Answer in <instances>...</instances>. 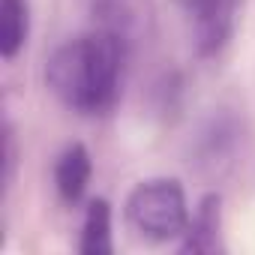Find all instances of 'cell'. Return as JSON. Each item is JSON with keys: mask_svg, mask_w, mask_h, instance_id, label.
<instances>
[{"mask_svg": "<svg viewBox=\"0 0 255 255\" xmlns=\"http://www.w3.org/2000/svg\"><path fill=\"white\" fill-rule=\"evenodd\" d=\"M192 18L195 45L201 54H219L237 27L243 0H177Z\"/></svg>", "mask_w": 255, "mask_h": 255, "instance_id": "cell-3", "label": "cell"}, {"mask_svg": "<svg viewBox=\"0 0 255 255\" xmlns=\"http://www.w3.org/2000/svg\"><path fill=\"white\" fill-rule=\"evenodd\" d=\"M216 231H219V198L207 195L198 207V213L189 219L186 228V243L183 249H195V252H210L216 246Z\"/></svg>", "mask_w": 255, "mask_h": 255, "instance_id": "cell-7", "label": "cell"}, {"mask_svg": "<svg viewBox=\"0 0 255 255\" xmlns=\"http://www.w3.org/2000/svg\"><path fill=\"white\" fill-rule=\"evenodd\" d=\"M114 249L111 243V207L105 198H96L87 204L84 228H81V252L84 255H108Z\"/></svg>", "mask_w": 255, "mask_h": 255, "instance_id": "cell-6", "label": "cell"}, {"mask_svg": "<svg viewBox=\"0 0 255 255\" xmlns=\"http://www.w3.org/2000/svg\"><path fill=\"white\" fill-rule=\"evenodd\" d=\"M123 63L126 48L117 33H81L48 57L45 84L69 111L96 117L114 108L123 84Z\"/></svg>", "mask_w": 255, "mask_h": 255, "instance_id": "cell-1", "label": "cell"}, {"mask_svg": "<svg viewBox=\"0 0 255 255\" xmlns=\"http://www.w3.org/2000/svg\"><path fill=\"white\" fill-rule=\"evenodd\" d=\"M27 30H30L27 0H0V54L6 60H12L24 48Z\"/></svg>", "mask_w": 255, "mask_h": 255, "instance_id": "cell-5", "label": "cell"}, {"mask_svg": "<svg viewBox=\"0 0 255 255\" xmlns=\"http://www.w3.org/2000/svg\"><path fill=\"white\" fill-rule=\"evenodd\" d=\"M126 219L147 240H174L189 228V207L183 186L174 177L141 180L126 198Z\"/></svg>", "mask_w": 255, "mask_h": 255, "instance_id": "cell-2", "label": "cell"}, {"mask_svg": "<svg viewBox=\"0 0 255 255\" xmlns=\"http://www.w3.org/2000/svg\"><path fill=\"white\" fill-rule=\"evenodd\" d=\"M90 153L84 150V144H72L60 153L57 165H54V183H57V192L66 198V201H78L90 183Z\"/></svg>", "mask_w": 255, "mask_h": 255, "instance_id": "cell-4", "label": "cell"}]
</instances>
